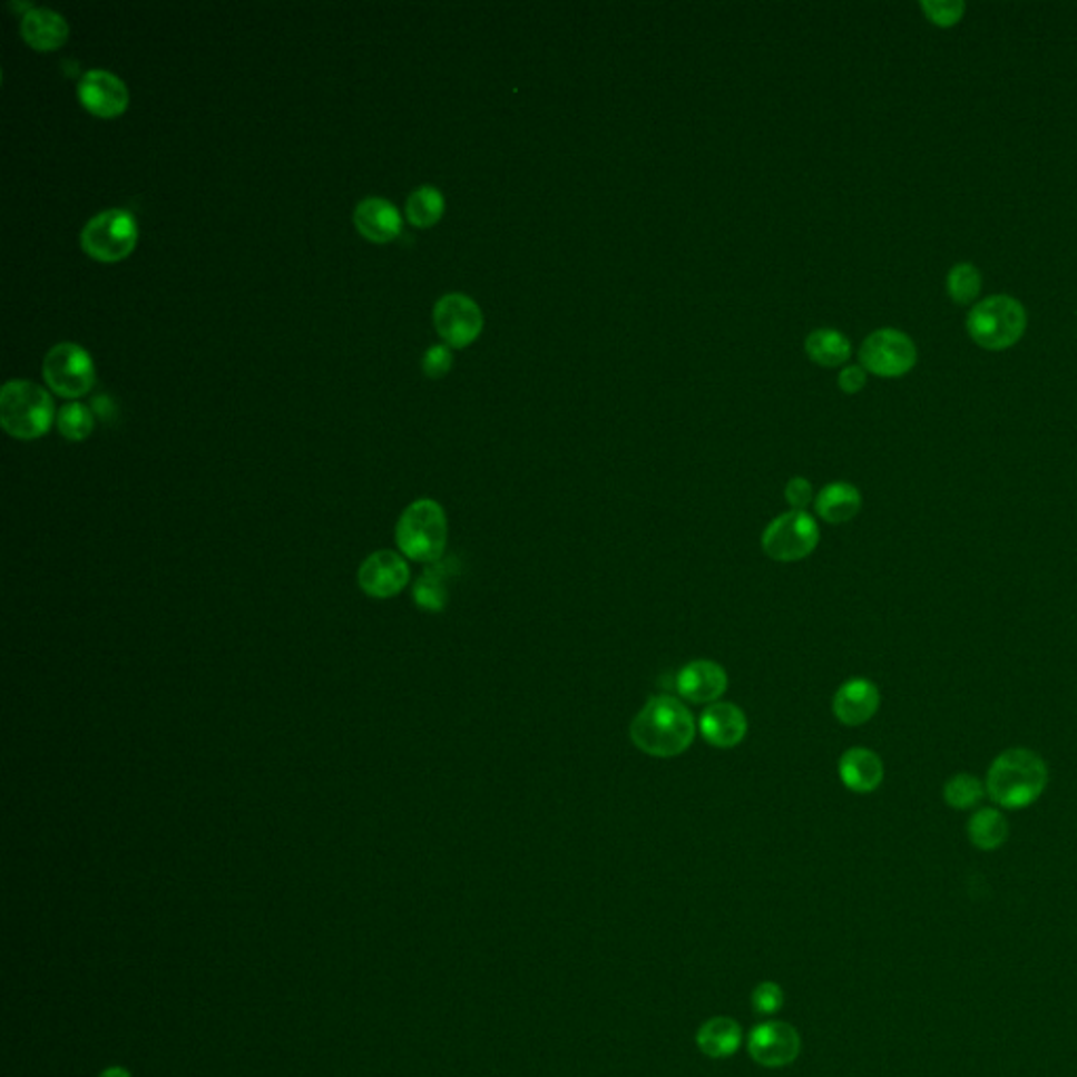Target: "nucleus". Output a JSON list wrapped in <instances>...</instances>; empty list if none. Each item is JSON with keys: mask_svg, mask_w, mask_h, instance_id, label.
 Wrapping results in <instances>:
<instances>
[{"mask_svg": "<svg viewBox=\"0 0 1077 1077\" xmlns=\"http://www.w3.org/2000/svg\"><path fill=\"white\" fill-rule=\"evenodd\" d=\"M697 728V719L681 699L657 695L631 719L629 738L646 756L676 757L693 745Z\"/></svg>", "mask_w": 1077, "mask_h": 1077, "instance_id": "1", "label": "nucleus"}, {"mask_svg": "<svg viewBox=\"0 0 1077 1077\" xmlns=\"http://www.w3.org/2000/svg\"><path fill=\"white\" fill-rule=\"evenodd\" d=\"M1048 781V764L1040 754L1027 747H1010L989 764L985 787L998 809L1022 811L1040 800Z\"/></svg>", "mask_w": 1077, "mask_h": 1077, "instance_id": "2", "label": "nucleus"}, {"mask_svg": "<svg viewBox=\"0 0 1077 1077\" xmlns=\"http://www.w3.org/2000/svg\"><path fill=\"white\" fill-rule=\"evenodd\" d=\"M449 544L447 511L434 499H417L400 513L396 546L409 560L435 565L444 558Z\"/></svg>", "mask_w": 1077, "mask_h": 1077, "instance_id": "3", "label": "nucleus"}, {"mask_svg": "<svg viewBox=\"0 0 1077 1077\" xmlns=\"http://www.w3.org/2000/svg\"><path fill=\"white\" fill-rule=\"evenodd\" d=\"M56 417L51 394L35 381L13 379L0 392V423L4 432L19 440H35L47 434Z\"/></svg>", "mask_w": 1077, "mask_h": 1077, "instance_id": "4", "label": "nucleus"}, {"mask_svg": "<svg viewBox=\"0 0 1077 1077\" xmlns=\"http://www.w3.org/2000/svg\"><path fill=\"white\" fill-rule=\"evenodd\" d=\"M1027 329V312L1022 303L1010 295H991L977 303L966 319L970 340L983 350L1000 352L1019 343Z\"/></svg>", "mask_w": 1077, "mask_h": 1077, "instance_id": "5", "label": "nucleus"}, {"mask_svg": "<svg viewBox=\"0 0 1077 1077\" xmlns=\"http://www.w3.org/2000/svg\"><path fill=\"white\" fill-rule=\"evenodd\" d=\"M139 238V227L131 210L108 208L94 215L80 232L82 251L97 262L114 264L131 255Z\"/></svg>", "mask_w": 1077, "mask_h": 1077, "instance_id": "6", "label": "nucleus"}, {"mask_svg": "<svg viewBox=\"0 0 1077 1077\" xmlns=\"http://www.w3.org/2000/svg\"><path fill=\"white\" fill-rule=\"evenodd\" d=\"M821 541L819 525L809 511H785L762 532V549L775 562H800L813 554Z\"/></svg>", "mask_w": 1077, "mask_h": 1077, "instance_id": "7", "label": "nucleus"}, {"mask_svg": "<svg viewBox=\"0 0 1077 1077\" xmlns=\"http://www.w3.org/2000/svg\"><path fill=\"white\" fill-rule=\"evenodd\" d=\"M42 375L57 396H85L95 383L94 359L78 343L63 341L47 352Z\"/></svg>", "mask_w": 1077, "mask_h": 1077, "instance_id": "8", "label": "nucleus"}, {"mask_svg": "<svg viewBox=\"0 0 1077 1077\" xmlns=\"http://www.w3.org/2000/svg\"><path fill=\"white\" fill-rule=\"evenodd\" d=\"M859 360L861 366L875 378H903L918 362V347L908 333L899 329H880L863 341Z\"/></svg>", "mask_w": 1077, "mask_h": 1077, "instance_id": "9", "label": "nucleus"}, {"mask_svg": "<svg viewBox=\"0 0 1077 1077\" xmlns=\"http://www.w3.org/2000/svg\"><path fill=\"white\" fill-rule=\"evenodd\" d=\"M432 319L438 335L454 350L472 345L484 329V314L480 305L463 293L442 295L435 302Z\"/></svg>", "mask_w": 1077, "mask_h": 1077, "instance_id": "10", "label": "nucleus"}, {"mask_svg": "<svg viewBox=\"0 0 1077 1077\" xmlns=\"http://www.w3.org/2000/svg\"><path fill=\"white\" fill-rule=\"evenodd\" d=\"M411 568L404 556L392 549H379L362 560L359 568V586L369 598L388 600L409 586Z\"/></svg>", "mask_w": 1077, "mask_h": 1077, "instance_id": "11", "label": "nucleus"}, {"mask_svg": "<svg viewBox=\"0 0 1077 1077\" xmlns=\"http://www.w3.org/2000/svg\"><path fill=\"white\" fill-rule=\"evenodd\" d=\"M747 1050L757 1065L779 1069V1067L792 1065L797 1059L802 1050V1040L790 1022H760L750 1034Z\"/></svg>", "mask_w": 1077, "mask_h": 1077, "instance_id": "12", "label": "nucleus"}, {"mask_svg": "<svg viewBox=\"0 0 1077 1077\" xmlns=\"http://www.w3.org/2000/svg\"><path fill=\"white\" fill-rule=\"evenodd\" d=\"M78 99L95 116L114 118L129 108V89L108 70H89L78 80Z\"/></svg>", "mask_w": 1077, "mask_h": 1077, "instance_id": "13", "label": "nucleus"}, {"mask_svg": "<svg viewBox=\"0 0 1077 1077\" xmlns=\"http://www.w3.org/2000/svg\"><path fill=\"white\" fill-rule=\"evenodd\" d=\"M750 722L745 712L728 701L712 703L703 709L699 718V733L705 743L716 750H733L747 735Z\"/></svg>", "mask_w": 1077, "mask_h": 1077, "instance_id": "14", "label": "nucleus"}, {"mask_svg": "<svg viewBox=\"0 0 1077 1077\" xmlns=\"http://www.w3.org/2000/svg\"><path fill=\"white\" fill-rule=\"evenodd\" d=\"M880 703V688L870 678H849L833 695V716L844 726H863L878 714Z\"/></svg>", "mask_w": 1077, "mask_h": 1077, "instance_id": "15", "label": "nucleus"}, {"mask_svg": "<svg viewBox=\"0 0 1077 1077\" xmlns=\"http://www.w3.org/2000/svg\"><path fill=\"white\" fill-rule=\"evenodd\" d=\"M728 688V674L716 662L697 659L686 663L676 676V691L691 703H718Z\"/></svg>", "mask_w": 1077, "mask_h": 1077, "instance_id": "16", "label": "nucleus"}, {"mask_svg": "<svg viewBox=\"0 0 1077 1077\" xmlns=\"http://www.w3.org/2000/svg\"><path fill=\"white\" fill-rule=\"evenodd\" d=\"M838 775L854 794H871L884 781V762L873 750L851 747L838 762Z\"/></svg>", "mask_w": 1077, "mask_h": 1077, "instance_id": "17", "label": "nucleus"}, {"mask_svg": "<svg viewBox=\"0 0 1077 1077\" xmlns=\"http://www.w3.org/2000/svg\"><path fill=\"white\" fill-rule=\"evenodd\" d=\"M354 226L371 243H390L402 232V215L385 198H364L354 210Z\"/></svg>", "mask_w": 1077, "mask_h": 1077, "instance_id": "18", "label": "nucleus"}, {"mask_svg": "<svg viewBox=\"0 0 1077 1077\" xmlns=\"http://www.w3.org/2000/svg\"><path fill=\"white\" fill-rule=\"evenodd\" d=\"M21 37L37 51H56L70 37V26L53 9L30 7L21 18Z\"/></svg>", "mask_w": 1077, "mask_h": 1077, "instance_id": "19", "label": "nucleus"}, {"mask_svg": "<svg viewBox=\"0 0 1077 1077\" xmlns=\"http://www.w3.org/2000/svg\"><path fill=\"white\" fill-rule=\"evenodd\" d=\"M863 508L861 491L851 482H832L814 497V511L828 525H846Z\"/></svg>", "mask_w": 1077, "mask_h": 1077, "instance_id": "20", "label": "nucleus"}, {"mask_svg": "<svg viewBox=\"0 0 1077 1077\" xmlns=\"http://www.w3.org/2000/svg\"><path fill=\"white\" fill-rule=\"evenodd\" d=\"M968 840L975 849L983 852H993L1002 849L1010 838V823L1006 814L996 806H985L970 814L968 825H966Z\"/></svg>", "mask_w": 1077, "mask_h": 1077, "instance_id": "21", "label": "nucleus"}, {"mask_svg": "<svg viewBox=\"0 0 1077 1077\" xmlns=\"http://www.w3.org/2000/svg\"><path fill=\"white\" fill-rule=\"evenodd\" d=\"M743 1041L741 1025L728 1017H716L703 1022L697 1031V1046L709 1059L733 1057Z\"/></svg>", "mask_w": 1077, "mask_h": 1077, "instance_id": "22", "label": "nucleus"}, {"mask_svg": "<svg viewBox=\"0 0 1077 1077\" xmlns=\"http://www.w3.org/2000/svg\"><path fill=\"white\" fill-rule=\"evenodd\" d=\"M454 560H440L425 568V572L417 579L413 587L415 605L428 613H442L449 603V587L447 579L454 572Z\"/></svg>", "mask_w": 1077, "mask_h": 1077, "instance_id": "23", "label": "nucleus"}, {"mask_svg": "<svg viewBox=\"0 0 1077 1077\" xmlns=\"http://www.w3.org/2000/svg\"><path fill=\"white\" fill-rule=\"evenodd\" d=\"M806 354L814 364L833 369L846 364L852 354V343L838 329H816L806 337Z\"/></svg>", "mask_w": 1077, "mask_h": 1077, "instance_id": "24", "label": "nucleus"}, {"mask_svg": "<svg viewBox=\"0 0 1077 1077\" xmlns=\"http://www.w3.org/2000/svg\"><path fill=\"white\" fill-rule=\"evenodd\" d=\"M444 194L434 186H419L407 198V219L415 227H432L444 215Z\"/></svg>", "mask_w": 1077, "mask_h": 1077, "instance_id": "25", "label": "nucleus"}, {"mask_svg": "<svg viewBox=\"0 0 1077 1077\" xmlns=\"http://www.w3.org/2000/svg\"><path fill=\"white\" fill-rule=\"evenodd\" d=\"M985 795L987 787L983 779L970 773L949 776L943 785V802L953 811H972L983 802Z\"/></svg>", "mask_w": 1077, "mask_h": 1077, "instance_id": "26", "label": "nucleus"}, {"mask_svg": "<svg viewBox=\"0 0 1077 1077\" xmlns=\"http://www.w3.org/2000/svg\"><path fill=\"white\" fill-rule=\"evenodd\" d=\"M946 284L951 302L958 303V305H968L979 297L983 278H981V272H979L977 265L965 262V264H956L949 270Z\"/></svg>", "mask_w": 1077, "mask_h": 1077, "instance_id": "27", "label": "nucleus"}, {"mask_svg": "<svg viewBox=\"0 0 1077 1077\" xmlns=\"http://www.w3.org/2000/svg\"><path fill=\"white\" fill-rule=\"evenodd\" d=\"M94 425L95 417L91 409L80 404V402H70V404H63L59 409L57 428H59L63 438H68L72 442H80V440L89 438L94 432Z\"/></svg>", "mask_w": 1077, "mask_h": 1077, "instance_id": "28", "label": "nucleus"}, {"mask_svg": "<svg viewBox=\"0 0 1077 1077\" xmlns=\"http://www.w3.org/2000/svg\"><path fill=\"white\" fill-rule=\"evenodd\" d=\"M920 9L928 21L941 28L956 26L958 21H962L966 13V4L962 0H922Z\"/></svg>", "mask_w": 1077, "mask_h": 1077, "instance_id": "29", "label": "nucleus"}, {"mask_svg": "<svg viewBox=\"0 0 1077 1077\" xmlns=\"http://www.w3.org/2000/svg\"><path fill=\"white\" fill-rule=\"evenodd\" d=\"M421 366L428 378H444L453 369V347H449L447 343L432 345L421 360Z\"/></svg>", "mask_w": 1077, "mask_h": 1077, "instance_id": "30", "label": "nucleus"}, {"mask_svg": "<svg viewBox=\"0 0 1077 1077\" xmlns=\"http://www.w3.org/2000/svg\"><path fill=\"white\" fill-rule=\"evenodd\" d=\"M752 1006L760 1015H775L776 1010L783 1006V989L773 981H764L757 985L752 993Z\"/></svg>", "mask_w": 1077, "mask_h": 1077, "instance_id": "31", "label": "nucleus"}, {"mask_svg": "<svg viewBox=\"0 0 1077 1077\" xmlns=\"http://www.w3.org/2000/svg\"><path fill=\"white\" fill-rule=\"evenodd\" d=\"M785 499L792 506V510L806 511L814 501L813 484L806 478L795 476L785 484Z\"/></svg>", "mask_w": 1077, "mask_h": 1077, "instance_id": "32", "label": "nucleus"}, {"mask_svg": "<svg viewBox=\"0 0 1077 1077\" xmlns=\"http://www.w3.org/2000/svg\"><path fill=\"white\" fill-rule=\"evenodd\" d=\"M868 383V371L861 364H849L840 371L838 385L844 394H859Z\"/></svg>", "mask_w": 1077, "mask_h": 1077, "instance_id": "33", "label": "nucleus"}, {"mask_svg": "<svg viewBox=\"0 0 1077 1077\" xmlns=\"http://www.w3.org/2000/svg\"><path fill=\"white\" fill-rule=\"evenodd\" d=\"M99 1077H131V1074L127 1069H123V1067H110V1069H106Z\"/></svg>", "mask_w": 1077, "mask_h": 1077, "instance_id": "34", "label": "nucleus"}]
</instances>
